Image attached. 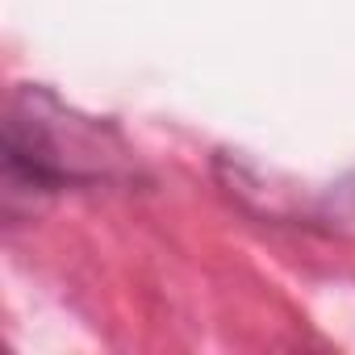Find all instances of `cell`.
Returning <instances> with one entry per match:
<instances>
[{
    "instance_id": "cell-1",
    "label": "cell",
    "mask_w": 355,
    "mask_h": 355,
    "mask_svg": "<svg viewBox=\"0 0 355 355\" xmlns=\"http://www.w3.org/2000/svg\"><path fill=\"white\" fill-rule=\"evenodd\" d=\"M92 175H105L101 134L71 117L51 92L21 88L5 121V189L59 193Z\"/></svg>"
}]
</instances>
